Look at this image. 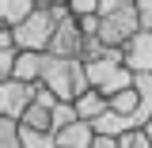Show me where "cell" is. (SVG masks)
I'll return each mask as SVG.
<instances>
[{
  "label": "cell",
  "instance_id": "6da1fadb",
  "mask_svg": "<svg viewBox=\"0 0 152 148\" xmlns=\"http://www.w3.org/2000/svg\"><path fill=\"white\" fill-rule=\"evenodd\" d=\"M141 34L137 0H99V38L107 50H126Z\"/></svg>",
  "mask_w": 152,
  "mask_h": 148
},
{
  "label": "cell",
  "instance_id": "7a4b0ae2",
  "mask_svg": "<svg viewBox=\"0 0 152 148\" xmlns=\"http://www.w3.org/2000/svg\"><path fill=\"white\" fill-rule=\"evenodd\" d=\"M42 87H50V91H53L61 103H76L80 95L91 91L88 65H84V61H76V57H53V53H46Z\"/></svg>",
  "mask_w": 152,
  "mask_h": 148
},
{
  "label": "cell",
  "instance_id": "3957f363",
  "mask_svg": "<svg viewBox=\"0 0 152 148\" xmlns=\"http://www.w3.org/2000/svg\"><path fill=\"white\" fill-rule=\"evenodd\" d=\"M88 80H91V91H99L103 99H114L137 84V72L126 69V50H110L103 61L88 65Z\"/></svg>",
  "mask_w": 152,
  "mask_h": 148
},
{
  "label": "cell",
  "instance_id": "277c9868",
  "mask_svg": "<svg viewBox=\"0 0 152 148\" xmlns=\"http://www.w3.org/2000/svg\"><path fill=\"white\" fill-rule=\"evenodd\" d=\"M53 34H57V19L50 15L46 0H38L34 15L27 19L23 27H15V46L23 50V53H50V46H53Z\"/></svg>",
  "mask_w": 152,
  "mask_h": 148
},
{
  "label": "cell",
  "instance_id": "5b68a950",
  "mask_svg": "<svg viewBox=\"0 0 152 148\" xmlns=\"http://www.w3.org/2000/svg\"><path fill=\"white\" fill-rule=\"evenodd\" d=\"M34 95H38V87H31V84L4 80V84H0V118H8V122H23L27 110L34 106Z\"/></svg>",
  "mask_w": 152,
  "mask_h": 148
},
{
  "label": "cell",
  "instance_id": "8992f818",
  "mask_svg": "<svg viewBox=\"0 0 152 148\" xmlns=\"http://www.w3.org/2000/svg\"><path fill=\"white\" fill-rule=\"evenodd\" d=\"M84 31H80V23L69 19V23H57V34H53V46H50V53L53 57H76L80 61V50H84Z\"/></svg>",
  "mask_w": 152,
  "mask_h": 148
},
{
  "label": "cell",
  "instance_id": "52a82bcc",
  "mask_svg": "<svg viewBox=\"0 0 152 148\" xmlns=\"http://www.w3.org/2000/svg\"><path fill=\"white\" fill-rule=\"evenodd\" d=\"M126 69L137 76H152V31H141L126 46Z\"/></svg>",
  "mask_w": 152,
  "mask_h": 148
},
{
  "label": "cell",
  "instance_id": "ba28073f",
  "mask_svg": "<svg viewBox=\"0 0 152 148\" xmlns=\"http://www.w3.org/2000/svg\"><path fill=\"white\" fill-rule=\"evenodd\" d=\"M34 8H38V0H4L0 4V27H8V31L23 27L34 15Z\"/></svg>",
  "mask_w": 152,
  "mask_h": 148
},
{
  "label": "cell",
  "instance_id": "9c48e42d",
  "mask_svg": "<svg viewBox=\"0 0 152 148\" xmlns=\"http://www.w3.org/2000/svg\"><path fill=\"white\" fill-rule=\"evenodd\" d=\"M57 148H95V125L91 122H76L69 129L57 133Z\"/></svg>",
  "mask_w": 152,
  "mask_h": 148
},
{
  "label": "cell",
  "instance_id": "30bf717a",
  "mask_svg": "<svg viewBox=\"0 0 152 148\" xmlns=\"http://www.w3.org/2000/svg\"><path fill=\"white\" fill-rule=\"evenodd\" d=\"M107 110H110V99H103L99 91H88V95L76 99V114H80V122H91V125H95Z\"/></svg>",
  "mask_w": 152,
  "mask_h": 148
},
{
  "label": "cell",
  "instance_id": "8fae6325",
  "mask_svg": "<svg viewBox=\"0 0 152 148\" xmlns=\"http://www.w3.org/2000/svg\"><path fill=\"white\" fill-rule=\"evenodd\" d=\"M110 110L122 114V118L141 114V95H137V87H129V91H122V95H114V99H110Z\"/></svg>",
  "mask_w": 152,
  "mask_h": 148
},
{
  "label": "cell",
  "instance_id": "7c38bea8",
  "mask_svg": "<svg viewBox=\"0 0 152 148\" xmlns=\"http://www.w3.org/2000/svg\"><path fill=\"white\" fill-rule=\"evenodd\" d=\"M19 137H23V148H57V137H53V133L27 129L23 122H19Z\"/></svg>",
  "mask_w": 152,
  "mask_h": 148
},
{
  "label": "cell",
  "instance_id": "4fadbf2b",
  "mask_svg": "<svg viewBox=\"0 0 152 148\" xmlns=\"http://www.w3.org/2000/svg\"><path fill=\"white\" fill-rule=\"evenodd\" d=\"M0 148H23L19 122H8V118H0Z\"/></svg>",
  "mask_w": 152,
  "mask_h": 148
},
{
  "label": "cell",
  "instance_id": "5bb4252c",
  "mask_svg": "<svg viewBox=\"0 0 152 148\" xmlns=\"http://www.w3.org/2000/svg\"><path fill=\"white\" fill-rule=\"evenodd\" d=\"M69 4H72V19L99 15V0H69Z\"/></svg>",
  "mask_w": 152,
  "mask_h": 148
},
{
  "label": "cell",
  "instance_id": "9a60e30c",
  "mask_svg": "<svg viewBox=\"0 0 152 148\" xmlns=\"http://www.w3.org/2000/svg\"><path fill=\"white\" fill-rule=\"evenodd\" d=\"M118 141H122V148H152V141H148L145 129H133V133H126V137H118Z\"/></svg>",
  "mask_w": 152,
  "mask_h": 148
},
{
  "label": "cell",
  "instance_id": "2e32d148",
  "mask_svg": "<svg viewBox=\"0 0 152 148\" xmlns=\"http://www.w3.org/2000/svg\"><path fill=\"white\" fill-rule=\"evenodd\" d=\"M137 15H141V31H152V0H137Z\"/></svg>",
  "mask_w": 152,
  "mask_h": 148
},
{
  "label": "cell",
  "instance_id": "e0dca14e",
  "mask_svg": "<svg viewBox=\"0 0 152 148\" xmlns=\"http://www.w3.org/2000/svg\"><path fill=\"white\" fill-rule=\"evenodd\" d=\"M145 133H148V141H152V122H148V125H145Z\"/></svg>",
  "mask_w": 152,
  "mask_h": 148
}]
</instances>
